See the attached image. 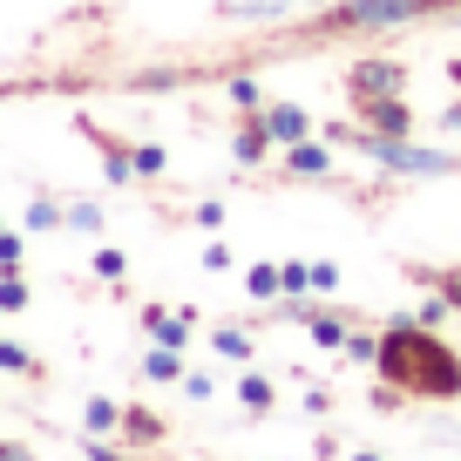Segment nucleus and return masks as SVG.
<instances>
[{
    "label": "nucleus",
    "instance_id": "1",
    "mask_svg": "<svg viewBox=\"0 0 461 461\" xmlns=\"http://www.w3.org/2000/svg\"><path fill=\"white\" fill-rule=\"evenodd\" d=\"M374 374L387 380V387H401L407 401H461V353H455V339H441V332L420 326V319H393V326L380 332Z\"/></svg>",
    "mask_w": 461,
    "mask_h": 461
},
{
    "label": "nucleus",
    "instance_id": "3",
    "mask_svg": "<svg viewBox=\"0 0 461 461\" xmlns=\"http://www.w3.org/2000/svg\"><path fill=\"white\" fill-rule=\"evenodd\" d=\"M434 14H461V0H339L305 28V41H332V34H387V28H420Z\"/></svg>",
    "mask_w": 461,
    "mask_h": 461
},
{
    "label": "nucleus",
    "instance_id": "10",
    "mask_svg": "<svg viewBox=\"0 0 461 461\" xmlns=\"http://www.w3.org/2000/svg\"><path fill=\"white\" fill-rule=\"evenodd\" d=\"M265 130H272V143H305V136H319V122L299 109V102H265Z\"/></svg>",
    "mask_w": 461,
    "mask_h": 461
},
{
    "label": "nucleus",
    "instance_id": "12",
    "mask_svg": "<svg viewBox=\"0 0 461 461\" xmlns=\"http://www.w3.org/2000/svg\"><path fill=\"white\" fill-rule=\"evenodd\" d=\"M245 299H251V305H278V299H285V278H278V258H258V265H245Z\"/></svg>",
    "mask_w": 461,
    "mask_h": 461
},
{
    "label": "nucleus",
    "instance_id": "27",
    "mask_svg": "<svg viewBox=\"0 0 461 461\" xmlns=\"http://www.w3.org/2000/svg\"><path fill=\"white\" fill-rule=\"evenodd\" d=\"M82 455H88V461H130V455H136V447H130V441H122V447H115V441H88V447H82Z\"/></svg>",
    "mask_w": 461,
    "mask_h": 461
},
{
    "label": "nucleus",
    "instance_id": "19",
    "mask_svg": "<svg viewBox=\"0 0 461 461\" xmlns=\"http://www.w3.org/2000/svg\"><path fill=\"white\" fill-rule=\"evenodd\" d=\"M230 109H238V115H265V95H258V82H251V75H230Z\"/></svg>",
    "mask_w": 461,
    "mask_h": 461
},
{
    "label": "nucleus",
    "instance_id": "15",
    "mask_svg": "<svg viewBox=\"0 0 461 461\" xmlns=\"http://www.w3.org/2000/svg\"><path fill=\"white\" fill-rule=\"evenodd\" d=\"M143 380H184V346H149L143 353Z\"/></svg>",
    "mask_w": 461,
    "mask_h": 461
},
{
    "label": "nucleus",
    "instance_id": "14",
    "mask_svg": "<svg viewBox=\"0 0 461 461\" xmlns=\"http://www.w3.org/2000/svg\"><path fill=\"white\" fill-rule=\"evenodd\" d=\"M407 278H414V285H434L461 312V265H407Z\"/></svg>",
    "mask_w": 461,
    "mask_h": 461
},
{
    "label": "nucleus",
    "instance_id": "30",
    "mask_svg": "<svg viewBox=\"0 0 461 461\" xmlns=\"http://www.w3.org/2000/svg\"><path fill=\"white\" fill-rule=\"evenodd\" d=\"M176 387H184L190 401H211V374H190V366H184V380H176Z\"/></svg>",
    "mask_w": 461,
    "mask_h": 461
},
{
    "label": "nucleus",
    "instance_id": "36",
    "mask_svg": "<svg viewBox=\"0 0 461 461\" xmlns=\"http://www.w3.org/2000/svg\"><path fill=\"white\" fill-rule=\"evenodd\" d=\"M0 95H7V88H0Z\"/></svg>",
    "mask_w": 461,
    "mask_h": 461
},
{
    "label": "nucleus",
    "instance_id": "18",
    "mask_svg": "<svg viewBox=\"0 0 461 461\" xmlns=\"http://www.w3.org/2000/svg\"><path fill=\"white\" fill-rule=\"evenodd\" d=\"M374 353H380V332H366V326H353L339 346V360H353V366H374Z\"/></svg>",
    "mask_w": 461,
    "mask_h": 461
},
{
    "label": "nucleus",
    "instance_id": "9",
    "mask_svg": "<svg viewBox=\"0 0 461 461\" xmlns=\"http://www.w3.org/2000/svg\"><path fill=\"white\" fill-rule=\"evenodd\" d=\"M143 332L163 346H190V332H197V305H184V312H170V305H143Z\"/></svg>",
    "mask_w": 461,
    "mask_h": 461
},
{
    "label": "nucleus",
    "instance_id": "25",
    "mask_svg": "<svg viewBox=\"0 0 461 461\" xmlns=\"http://www.w3.org/2000/svg\"><path fill=\"white\" fill-rule=\"evenodd\" d=\"M122 272H130V258H122V251H115V245H102V251H95V278H109V285H122Z\"/></svg>",
    "mask_w": 461,
    "mask_h": 461
},
{
    "label": "nucleus",
    "instance_id": "2",
    "mask_svg": "<svg viewBox=\"0 0 461 461\" xmlns=\"http://www.w3.org/2000/svg\"><path fill=\"white\" fill-rule=\"evenodd\" d=\"M332 149H360L387 176H461V149H428L414 136H374V130H346V122H319Z\"/></svg>",
    "mask_w": 461,
    "mask_h": 461
},
{
    "label": "nucleus",
    "instance_id": "8",
    "mask_svg": "<svg viewBox=\"0 0 461 461\" xmlns=\"http://www.w3.org/2000/svg\"><path fill=\"white\" fill-rule=\"evenodd\" d=\"M272 130H265V115H238V130H230V157H238V170H258L265 157H272Z\"/></svg>",
    "mask_w": 461,
    "mask_h": 461
},
{
    "label": "nucleus",
    "instance_id": "37",
    "mask_svg": "<svg viewBox=\"0 0 461 461\" xmlns=\"http://www.w3.org/2000/svg\"><path fill=\"white\" fill-rule=\"evenodd\" d=\"M0 230H7V224H0Z\"/></svg>",
    "mask_w": 461,
    "mask_h": 461
},
{
    "label": "nucleus",
    "instance_id": "11",
    "mask_svg": "<svg viewBox=\"0 0 461 461\" xmlns=\"http://www.w3.org/2000/svg\"><path fill=\"white\" fill-rule=\"evenodd\" d=\"M238 407H245V420H265L278 407V380H265V374H238Z\"/></svg>",
    "mask_w": 461,
    "mask_h": 461
},
{
    "label": "nucleus",
    "instance_id": "5",
    "mask_svg": "<svg viewBox=\"0 0 461 461\" xmlns=\"http://www.w3.org/2000/svg\"><path fill=\"white\" fill-rule=\"evenodd\" d=\"M285 176H305V184H319V176L339 170V149L326 143V136H305V143H285V163H278Z\"/></svg>",
    "mask_w": 461,
    "mask_h": 461
},
{
    "label": "nucleus",
    "instance_id": "22",
    "mask_svg": "<svg viewBox=\"0 0 461 461\" xmlns=\"http://www.w3.org/2000/svg\"><path fill=\"white\" fill-rule=\"evenodd\" d=\"M82 420H88V434H109V428H122V407H115L109 393H95V401H88V414H82Z\"/></svg>",
    "mask_w": 461,
    "mask_h": 461
},
{
    "label": "nucleus",
    "instance_id": "26",
    "mask_svg": "<svg viewBox=\"0 0 461 461\" xmlns=\"http://www.w3.org/2000/svg\"><path fill=\"white\" fill-rule=\"evenodd\" d=\"M68 224H75V230H88V238H95V230H102V211H95V203H68Z\"/></svg>",
    "mask_w": 461,
    "mask_h": 461
},
{
    "label": "nucleus",
    "instance_id": "23",
    "mask_svg": "<svg viewBox=\"0 0 461 461\" xmlns=\"http://www.w3.org/2000/svg\"><path fill=\"white\" fill-rule=\"evenodd\" d=\"M61 217H68V211H61V203L41 190V197L28 203V217H21V230H48V224H61Z\"/></svg>",
    "mask_w": 461,
    "mask_h": 461
},
{
    "label": "nucleus",
    "instance_id": "32",
    "mask_svg": "<svg viewBox=\"0 0 461 461\" xmlns=\"http://www.w3.org/2000/svg\"><path fill=\"white\" fill-rule=\"evenodd\" d=\"M0 461H34V447L28 441H0Z\"/></svg>",
    "mask_w": 461,
    "mask_h": 461
},
{
    "label": "nucleus",
    "instance_id": "24",
    "mask_svg": "<svg viewBox=\"0 0 461 461\" xmlns=\"http://www.w3.org/2000/svg\"><path fill=\"white\" fill-rule=\"evenodd\" d=\"M278 278H285L292 299H305V292H312V265H299V258H278Z\"/></svg>",
    "mask_w": 461,
    "mask_h": 461
},
{
    "label": "nucleus",
    "instance_id": "33",
    "mask_svg": "<svg viewBox=\"0 0 461 461\" xmlns=\"http://www.w3.org/2000/svg\"><path fill=\"white\" fill-rule=\"evenodd\" d=\"M441 130H455V136H461V95H455V102L441 109Z\"/></svg>",
    "mask_w": 461,
    "mask_h": 461
},
{
    "label": "nucleus",
    "instance_id": "7",
    "mask_svg": "<svg viewBox=\"0 0 461 461\" xmlns=\"http://www.w3.org/2000/svg\"><path fill=\"white\" fill-rule=\"evenodd\" d=\"M75 130H82L88 143L102 149V184H115V190H122V184L136 176V163H130V143H115V136L102 130V122H88V115H75Z\"/></svg>",
    "mask_w": 461,
    "mask_h": 461
},
{
    "label": "nucleus",
    "instance_id": "6",
    "mask_svg": "<svg viewBox=\"0 0 461 461\" xmlns=\"http://www.w3.org/2000/svg\"><path fill=\"white\" fill-rule=\"evenodd\" d=\"M360 130H374V136H414L420 122H414V102L407 95H387V102H360Z\"/></svg>",
    "mask_w": 461,
    "mask_h": 461
},
{
    "label": "nucleus",
    "instance_id": "35",
    "mask_svg": "<svg viewBox=\"0 0 461 461\" xmlns=\"http://www.w3.org/2000/svg\"><path fill=\"white\" fill-rule=\"evenodd\" d=\"M447 82H455V88H461V55H455V61H447Z\"/></svg>",
    "mask_w": 461,
    "mask_h": 461
},
{
    "label": "nucleus",
    "instance_id": "17",
    "mask_svg": "<svg viewBox=\"0 0 461 461\" xmlns=\"http://www.w3.org/2000/svg\"><path fill=\"white\" fill-rule=\"evenodd\" d=\"M0 374H21V380H41V360H34L28 346H14V339H0Z\"/></svg>",
    "mask_w": 461,
    "mask_h": 461
},
{
    "label": "nucleus",
    "instance_id": "34",
    "mask_svg": "<svg viewBox=\"0 0 461 461\" xmlns=\"http://www.w3.org/2000/svg\"><path fill=\"white\" fill-rule=\"evenodd\" d=\"M346 461H387V455H380V447H353Z\"/></svg>",
    "mask_w": 461,
    "mask_h": 461
},
{
    "label": "nucleus",
    "instance_id": "4",
    "mask_svg": "<svg viewBox=\"0 0 461 461\" xmlns=\"http://www.w3.org/2000/svg\"><path fill=\"white\" fill-rule=\"evenodd\" d=\"M387 95H407V61H387V55H366L346 68V102H387Z\"/></svg>",
    "mask_w": 461,
    "mask_h": 461
},
{
    "label": "nucleus",
    "instance_id": "28",
    "mask_svg": "<svg viewBox=\"0 0 461 461\" xmlns=\"http://www.w3.org/2000/svg\"><path fill=\"white\" fill-rule=\"evenodd\" d=\"M190 217H197V224H211V230H217V224H224V203H217V197H203V203H190Z\"/></svg>",
    "mask_w": 461,
    "mask_h": 461
},
{
    "label": "nucleus",
    "instance_id": "29",
    "mask_svg": "<svg viewBox=\"0 0 461 461\" xmlns=\"http://www.w3.org/2000/svg\"><path fill=\"white\" fill-rule=\"evenodd\" d=\"M224 265H230V245H224V238H211V245H203V272H224Z\"/></svg>",
    "mask_w": 461,
    "mask_h": 461
},
{
    "label": "nucleus",
    "instance_id": "21",
    "mask_svg": "<svg viewBox=\"0 0 461 461\" xmlns=\"http://www.w3.org/2000/svg\"><path fill=\"white\" fill-rule=\"evenodd\" d=\"M130 163H136V176H163L170 170V149L163 143H130Z\"/></svg>",
    "mask_w": 461,
    "mask_h": 461
},
{
    "label": "nucleus",
    "instance_id": "38",
    "mask_svg": "<svg viewBox=\"0 0 461 461\" xmlns=\"http://www.w3.org/2000/svg\"><path fill=\"white\" fill-rule=\"evenodd\" d=\"M455 461H461V455H455Z\"/></svg>",
    "mask_w": 461,
    "mask_h": 461
},
{
    "label": "nucleus",
    "instance_id": "20",
    "mask_svg": "<svg viewBox=\"0 0 461 461\" xmlns=\"http://www.w3.org/2000/svg\"><path fill=\"white\" fill-rule=\"evenodd\" d=\"M28 272H0V312H28Z\"/></svg>",
    "mask_w": 461,
    "mask_h": 461
},
{
    "label": "nucleus",
    "instance_id": "13",
    "mask_svg": "<svg viewBox=\"0 0 461 461\" xmlns=\"http://www.w3.org/2000/svg\"><path fill=\"white\" fill-rule=\"evenodd\" d=\"M211 353H217L224 366H251L258 339H251V326H217V332H211Z\"/></svg>",
    "mask_w": 461,
    "mask_h": 461
},
{
    "label": "nucleus",
    "instance_id": "31",
    "mask_svg": "<svg viewBox=\"0 0 461 461\" xmlns=\"http://www.w3.org/2000/svg\"><path fill=\"white\" fill-rule=\"evenodd\" d=\"M332 285H339V265L319 258V265H312V292H332Z\"/></svg>",
    "mask_w": 461,
    "mask_h": 461
},
{
    "label": "nucleus",
    "instance_id": "16",
    "mask_svg": "<svg viewBox=\"0 0 461 461\" xmlns=\"http://www.w3.org/2000/svg\"><path fill=\"white\" fill-rule=\"evenodd\" d=\"M122 441H130V447H157L163 441V420L143 414V407H130V414H122Z\"/></svg>",
    "mask_w": 461,
    "mask_h": 461
}]
</instances>
